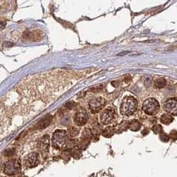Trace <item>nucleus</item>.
Returning <instances> with one entry per match:
<instances>
[{
    "instance_id": "obj_17",
    "label": "nucleus",
    "mask_w": 177,
    "mask_h": 177,
    "mask_svg": "<svg viewBox=\"0 0 177 177\" xmlns=\"http://www.w3.org/2000/svg\"><path fill=\"white\" fill-rule=\"evenodd\" d=\"M92 131H91L89 129H85L84 130V132L82 133V137L84 138L85 139L89 138L92 137Z\"/></svg>"
},
{
    "instance_id": "obj_10",
    "label": "nucleus",
    "mask_w": 177,
    "mask_h": 177,
    "mask_svg": "<svg viewBox=\"0 0 177 177\" xmlns=\"http://www.w3.org/2000/svg\"><path fill=\"white\" fill-rule=\"evenodd\" d=\"M50 146V138L48 135H45L40 139L39 143V149L43 155H45L48 153Z\"/></svg>"
},
{
    "instance_id": "obj_1",
    "label": "nucleus",
    "mask_w": 177,
    "mask_h": 177,
    "mask_svg": "<svg viewBox=\"0 0 177 177\" xmlns=\"http://www.w3.org/2000/svg\"><path fill=\"white\" fill-rule=\"evenodd\" d=\"M137 108V101L134 97H127L123 100L120 105V111L123 115L130 116L133 114Z\"/></svg>"
},
{
    "instance_id": "obj_11",
    "label": "nucleus",
    "mask_w": 177,
    "mask_h": 177,
    "mask_svg": "<svg viewBox=\"0 0 177 177\" xmlns=\"http://www.w3.org/2000/svg\"><path fill=\"white\" fill-rule=\"evenodd\" d=\"M50 121H51V117H50V116L44 118L43 119H42L40 121V122H39V123L37 124V125H36L37 129L42 130V129L47 128L48 126L50 125Z\"/></svg>"
},
{
    "instance_id": "obj_5",
    "label": "nucleus",
    "mask_w": 177,
    "mask_h": 177,
    "mask_svg": "<svg viewBox=\"0 0 177 177\" xmlns=\"http://www.w3.org/2000/svg\"><path fill=\"white\" fill-rule=\"evenodd\" d=\"M106 104V101L102 97H93L88 102V108L93 113H98Z\"/></svg>"
},
{
    "instance_id": "obj_2",
    "label": "nucleus",
    "mask_w": 177,
    "mask_h": 177,
    "mask_svg": "<svg viewBox=\"0 0 177 177\" xmlns=\"http://www.w3.org/2000/svg\"><path fill=\"white\" fill-rule=\"evenodd\" d=\"M67 135V132L64 130H55L52 136V146L57 150L62 148L66 143Z\"/></svg>"
},
{
    "instance_id": "obj_19",
    "label": "nucleus",
    "mask_w": 177,
    "mask_h": 177,
    "mask_svg": "<svg viewBox=\"0 0 177 177\" xmlns=\"http://www.w3.org/2000/svg\"><path fill=\"white\" fill-rule=\"evenodd\" d=\"M152 129L156 133H157L159 132H160V131L161 130V127L160 125H156L154 126Z\"/></svg>"
},
{
    "instance_id": "obj_6",
    "label": "nucleus",
    "mask_w": 177,
    "mask_h": 177,
    "mask_svg": "<svg viewBox=\"0 0 177 177\" xmlns=\"http://www.w3.org/2000/svg\"><path fill=\"white\" fill-rule=\"evenodd\" d=\"M88 118V113L84 108H81L78 110L74 116L75 123L79 126H82L87 122Z\"/></svg>"
},
{
    "instance_id": "obj_4",
    "label": "nucleus",
    "mask_w": 177,
    "mask_h": 177,
    "mask_svg": "<svg viewBox=\"0 0 177 177\" xmlns=\"http://www.w3.org/2000/svg\"><path fill=\"white\" fill-rule=\"evenodd\" d=\"M159 103L155 98H150L147 99L143 104V110L144 112L149 115H154L159 110Z\"/></svg>"
},
{
    "instance_id": "obj_12",
    "label": "nucleus",
    "mask_w": 177,
    "mask_h": 177,
    "mask_svg": "<svg viewBox=\"0 0 177 177\" xmlns=\"http://www.w3.org/2000/svg\"><path fill=\"white\" fill-rule=\"evenodd\" d=\"M160 120L162 123L169 124V123H170L171 122H172L173 118L170 115L168 114V113H164V114H163L162 116H161Z\"/></svg>"
},
{
    "instance_id": "obj_15",
    "label": "nucleus",
    "mask_w": 177,
    "mask_h": 177,
    "mask_svg": "<svg viewBox=\"0 0 177 177\" xmlns=\"http://www.w3.org/2000/svg\"><path fill=\"white\" fill-rule=\"evenodd\" d=\"M140 123H139L138 120H133V122L131 123L130 128L132 130H138L140 128Z\"/></svg>"
},
{
    "instance_id": "obj_18",
    "label": "nucleus",
    "mask_w": 177,
    "mask_h": 177,
    "mask_svg": "<svg viewBox=\"0 0 177 177\" xmlns=\"http://www.w3.org/2000/svg\"><path fill=\"white\" fill-rule=\"evenodd\" d=\"M14 152H15V151L14 149H9V150H7L4 152V156L11 157L14 155Z\"/></svg>"
},
{
    "instance_id": "obj_13",
    "label": "nucleus",
    "mask_w": 177,
    "mask_h": 177,
    "mask_svg": "<svg viewBox=\"0 0 177 177\" xmlns=\"http://www.w3.org/2000/svg\"><path fill=\"white\" fill-rule=\"evenodd\" d=\"M166 84V82L164 78H159L155 81V87L157 88H163Z\"/></svg>"
},
{
    "instance_id": "obj_14",
    "label": "nucleus",
    "mask_w": 177,
    "mask_h": 177,
    "mask_svg": "<svg viewBox=\"0 0 177 177\" xmlns=\"http://www.w3.org/2000/svg\"><path fill=\"white\" fill-rule=\"evenodd\" d=\"M114 133V129L113 127H108L106 128L103 132V135L105 137H111Z\"/></svg>"
},
{
    "instance_id": "obj_3",
    "label": "nucleus",
    "mask_w": 177,
    "mask_h": 177,
    "mask_svg": "<svg viewBox=\"0 0 177 177\" xmlns=\"http://www.w3.org/2000/svg\"><path fill=\"white\" fill-rule=\"evenodd\" d=\"M21 170V164L17 159H11L4 164V172L8 176H14Z\"/></svg>"
},
{
    "instance_id": "obj_20",
    "label": "nucleus",
    "mask_w": 177,
    "mask_h": 177,
    "mask_svg": "<svg viewBox=\"0 0 177 177\" xmlns=\"http://www.w3.org/2000/svg\"><path fill=\"white\" fill-rule=\"evenodd\" d=\"M171 138L174 139V140L177 139V131L173 130L172 132H171Z\"/></svg>"
},
{
    "instance_id": "obj_8",
    "label": "nucleus",
    "mask_w": 177,
    "mask_h": 177,
    "mask_svg": "<svg viewBox=\"0 0 177 177\" xmlns=\"http://www.w3.org/2000/svg\"><path fill=\"white\" fill-rule=\"evenodd\" d=\"M113 116H114V111L112 108H108L103 110V112L100 115L101 123L107 125L112 121Z\"/></svg>"
},
{
    "instance_id": "obj_7",
    "label": "nucleus",
    "mask_w": 177,
    "mask_h": 177,
    "mask_svg": "<svg viewBox=\"0 0 177 177\" xmlns=\"http://www.w3.org/2000/svg\"><path fill=\"white\" fill-rule=\"evenodd\" d=\"M164 109L168 114L177 116V98H172L164 103Z\"/></svg>"
},
{
    "instance_id": "obj_9",
    "label": "nucleus",
    "mask_w": 177,
    "mask_h": 177,
    "mask_svg": "<svg viewBox=\"0 0 177 177\" xmlns=\"http://www.w3.org/2000/svg\"><path fill=\"white\" fill-rule=\"evenodd\" d=\"M40 162V157L37 152H31L26 157V164L30 168L36 166Z\"/></svg>"
},
{
    "instance_id": "obj_16",
    "label": "nucleus",
    "mask_w": 177,
    "mask_h": 177,
    "mask_svg": "<svg viewBox=\"0 0 177 177\" xmlns=\"http://www.w3.org/2000/svg\"><path fill=\"white\" fill-rule=\"evenodd\" d=\"M79 130L75 127H71L69 128V130H68V133H69L70 135L72 136V137L77 136L78 134H79Z\"/></svg>"
}]
</instances>
